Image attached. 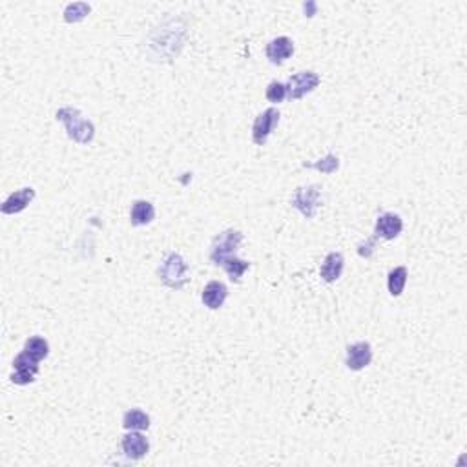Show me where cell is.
<instances>
[{
	"instance_id": "cell-1",
	"label": "cell",
	"mask_w": 467,
	"mask_h": 467,
	"mask_svg": "<svg viewBox=\"0 0 467 467\" xmlns=\"http://www.w3.org/2000/svg\"><path fill=\"white\" fill-rule=\"evenodd\" d=\"M57 120H61L68 132V137L77 145H88L95 137V126L90 119L82 116L77 108L64 106L57 110Z\"/></svg>"
},
{
	"instance_id": "cell-5",
	"label": "cell",
	"mask_w": 467,
	"mask_h": 467,
	"mask_svg": "<svg viewBox=\"0 0 467 467\" xmlns=\"http://www.w3.org/2000/svg\"><path fill=\"white\" fill-rule=\"evenodd\" d=\"M319 82H322V79H319L318 73L314 72H299L296 73V75H292V77L287 81V97H289L290 101H296V99H301V97H305L307 93L314 92L316 88L319 86Z\"/></svg>"
},
{
	"instance_id": "cell-13",
	"label": "cell",
	"mask_w": 467,
	"mask_h": 467,
	"mask_svg": "<svg viewBox=\"0 0 467 467\" xmlns=\"http://www.w3.org/2000/svg\"><path fill=\"white\" fill-rule=\"evenodd\" d=\"M228 298V289L227 285L221 283V281H210V283L203 289L201 299L205 307H208L210 310H217L225 305Z\"/></svg>"
},
{
	"instance_id": "cell-16",
	"label": "cell",
	"mask_w": 467,
	"mask_h": 467,
	"mask_svg": "<svg viewBox=\"0 0 467 467\" xmlns=\"http://www.w3.org/2000/svg\"><path fill=\"white\" fill-rule=\"evenodd\" d=\"M122 427L126 431H146L150 427V416L141 409L126 411L122 416Z\"/></svg>"
},
{
	"instance_id": "cell-20",
	"label": "cell",
	"mask_w": 467,
	"mask_h": 467,
	"mask_svg": "<svg viewBox=\"0 0 467 467\" xmlns=\"http://www.w3.org/2000/svg\"><path fill=\"white\" fill-rule=\"evenodd\" d=\"M90 6L84 4V2H75V4H70L64 10V20L68 24H75V22H81L82 19H86V15L90 13Z\"/></svg>"
},
{
	"instance_id": "cell-12",
	"label": "cell",
	"mask_w": 467,
	"mask_h": 467,
	"mask_svg": "<svg viewBox=\"0 0 467 467\" xmlns=\"http://www.w3.org/2000/svg\"><path fill=\"white\" fill-rule=\"evenodd\" d=\"M267 58H269L272 64H283L287 58L292 57L294 54V42L289 39V37H278V39L270 40L267 44Z\"/></svg>"
},
{
	"instance_id": "cell-14",
	"label": "cell",
	"mask_w": 467,
	"mask_h": 467,
	"mask_svg": "<svg viewBox=\"0 0 467 467\" xmlns=\"http://www.w3.org/2000/svg\"><path fill=\"white\" fill-rule=\"evenodd\" d=\"M343 267H345L343 254H340V252H331V254H327V258L323 260L322 269H319V276H322L323 281L334 283V281H338L342 278Z\"/></svg>"
},
{
	"instance_id": "cell-22",
	"label": "cell",
	"mask_w": 467,
	"mask_h": 467,
	"mask_svg": "<svg viewBox=\"0 0 467 467\" xmlns=\"http://www.w3.org/2000/svg\"><path fill=\"white\" fill-rule=\"evenodd\" d=\"M265 97L267 101L272 102V104H280V102H283L287 99V86H285L283 82H270L269 86H267Z\"/></svg>"
},
{
	"instance_id": "cell-19",
	"label": "cell",
	"mask_w": 467,
	"mask_h": 467,
	"mask_svg": "<svg viewBox=\"0 0 467 467\" xmlns=\"http://www.w3.org/2000/svg\"><path fill=\"white\" fill-rule=\"evenodd\" d=\"M24 352L28 354V356L33 358L35 361H39V363H40L44 358H48L49 345H48V342L44 340V338L33 336V338H29L28 342H26Z\"/></svg>"
},
{
	"instance_id": "cell-21",
	"label": "cell",
	"mask_w": 467,
	"mask_h": 467,
	"mask_svg": "<svg viewBox=\"0 0 467 467\" xmlns=\"http://www.w3.org/2000/svg\"><path fill=\"white\" fill-rule=\"evenodd\" d=\"M305 168H314V170H319L322 174H334L338 168H340V161H338V157L334 154H327L323 159H319L318 163H303Z\"/></svg>"
},
{
	"instance_id": "cell-6",
	"label": "cell",
	"mask_w": 467,
	"mask_h": 467,
	"mask_svg": "<svg viewBox=\"0 0 467 467\" xmlns=\"http://www.w3.org/2000/svg\"><path fill=\"white\" fill-rule=\"evenodd\" d=\"M280 110H276V108H267L263 113L255 117L254 125H252V141H254V145H265L270 134L274 132V128L280 122Z\"/></svg>"
},
{
	"instance_id": "cell-2",
	"label": "cell",
	"mask_w": 467,
	"mask_h": 467,
	"mask_svg": "<svg viewBox=\"0 0 467 467\" xmlns=\"http://www.w3.org/2000/svg\"><path fill=\"white\" fill-rule=\"evenodd\" d=\"M157 272H159V280L163 281V285H166V287L172 290L184 289V285L190 281V272H188L187 261H184L183 255L177 254V252H172V254L161 263Z\"/></svg>"
},
{
	"instance_id": "cell-15",
	"label": "cell",
	"mask_w": 467,
	"mask_h": 467,
	"mask_svg": "<svg viewBox=\"0 0 467 467\" xmlns=\"http://www.w3.org/2000/svg\"><path fill=\"white\" fill-rule=\"evenodd\" d=\"M155 219V208L150 201H135L130 210V223L134 227H145Z\"/></svg>"
},
{
	"instance_id": "cell-17",
	"label": "cell",
	"mask_w": 467,
	"mask_h": 467,
	"mask_svg": "<svg viewBox=\"0 0 467 467\" xmlns=\"http://www.w3.org/2000/svg\"><path fill=\"white\" fill-rule=\"evenodd\" d=\"M219 267L225 269V272H227L228 278H230L234 283H239L243 274H245L246 270L251 269V263L239 260V258H236V255H230V258H227V260H223Z\"/></svg>"
},
{
	"instance_id": "cell-8",
	"label": "cell",
	"mask_w": 467,
	"mask_h": 467,
	"mask_svg": "<svg viewBox=\"0 0 467 467\" xmlns=\"http://www.w3.org/2000/svg\"><path fill=\"white\" fill-rule=\"evenodd\" d=\"M404 230V221H402V217L398 214L393 212H386L380 214L378 219H376V227H374V234L381 239H395L398 237Z\"/></svg>"
},
{
	"instance_id": "cell-7",
	"label": "cell",
	"mask_w": 467,
	"mask_h": 467,
	"mask_svg": "<svg viewBox=\"0 0 467 467\" xmlns=\"http://www.w3.org/2000/svg\"><path fill=\"white\" fill-rule=\"evenodd\" d=\"M13 369L15 372L11 374V381L17 386H28V383H33L37 374H39V361H35L33 358L28 356L22 351L13 360Z\"/></svg>"
},
{
	"instance_id": "cell-23",
	"label": "cell",
	"mask_w": 467,
	"mask_h": 467,
	"mask_svg": "<svg viewBox=\"0 0 467 467\" xmlns=\"http://www.w3.org/2000/svg\"><path fill=\"white\" fill-rule=\"evenodd\" d=\"M378 239H380V237L374 234L372 237H369V239H365L363 243H360V245H358V255L363 258V260L372 258V254H374V251H376V243H378Z\"/></svg>"
},
{
	"instance_id": "cell-18",
	"label": "cell",
	"mask_w": 467,
	"mask_h": 467,
	"mask_svg": "<svg viewBox=\"0 0 467 467\" xmlns=\"http://www.w3.org/2000/svg\"><path fill=\"white\" fill-rule=\"evenodd\" d=\"M405 283H407V269L405 267H395V269L389 272V278H387V289H389L390 296H402L405 289Z\"/></svg>"
},
{
	"instance_id": "cell-9",
	"label": "cell",
	"mask_w": 467,
	"mask_h": 467,
	"mask_svg": "<svg viewBox=\"0 0 467 467\" xmlns=\"http://www.w3.org/2000/svg\"><path fill=\"white\" fill-rule=\"evenodd\" d=\"M372 361V347L367 342L352 343L347 347V358H345V365L351 371H361L367 365H371Z\"/></svg>"
},
{
	"instance_id": "cell-11",
	"label": "cell",
	"mask_w": 467,
	"mask_h": 467,
	"mask_svg": "<svg viewBox=\"0 0 467 467\" xmlns=\"http://www.w3.org/2000/svg\"><path fill=\"white\" fill-rule=\"evenodd\" d=\"M33 199H35L33 188L31 187L20 188V190L11 193L10 198L2 203L0 210H2V214H8V216H10V214H19V212H22V210H26L29 203L33 201Z\"/></svg>"
},
{
	"instance_id": "cell-10",
	"label": "cell",
	"mask_w": 467,
	"mask_h": 467,
	"mask_svg": "<svg viewBox=\"0 0 467 467\" xmlns=\"http://www.w3.org/2000/svg\"><path fill=\"white\" fill-rule=\"evenodd\" d=\"M122 451H125L126 458L130 460H141L145 458L146 453L150 451V443L146 436L139 433V431H130L122 438Z\"/></svg>"
},
{
	"instance_id": "cell-3",
	"label": "cell",
	"mask_w": 467,
	"mask_h": 467,
	"mask_svg": "<svg viewBox=\"0 0 467 467\" xmlns=\"http://www.w3.org/2000/svg\"><path fill=\"white\" fill-rule=\"evenodd\" d=\"M243 243V234L239 230H225L221 232L219 236L214 239L212 243V251H210V260H212L214 265H221L223 260H227L230 255H236L237 248Z\"/></svg>"
},
{
	"instance_id": "cell-4",
	"label": "cell",
	"mask_w": 467,
	"mask_h": 467,
	"mask_svg": "<svg viewBox=\"0 0 467 467\" xmlns=\"http://www.w3.org/2000/svg\"><path fill=\"white\" fill-rule=\"evenodd\" d=\"M292 207L303 214L307 219H312L316 216V210L322 205V192L319 187L310 184V187H299L292 196Z\"/></svg>"
}]
</instances>
